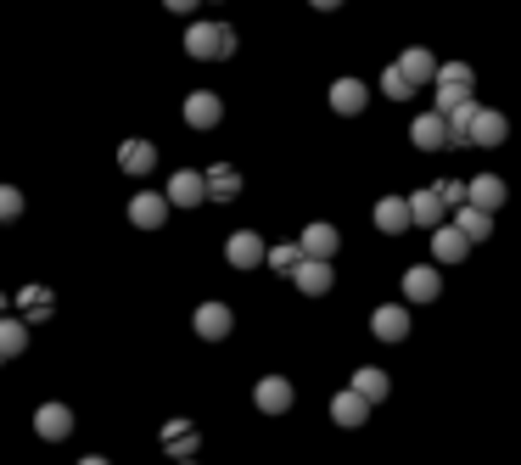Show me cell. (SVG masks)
<instances>
[{"instance_id": "6da1fadb", "label": "cell", "mask_w": 521, "mask_h": 465, "mask_svg": "<svg viewBox=\"0 0 521 465\" xmlns=\"http://www.w3.org/2000/svg\"><path fill=\"white\" fill-rule=\"evenodd\" d=\"M185 51L197 62H230L236 57V29H225V23H191L185 29Z\"/></svg>"}, {"instance_id": "7a4b0ae2", "label": "cell", "mask_w": 521, "mask_h": 465, "mask_svg": "<svg viewBox=\"0 0 521 465\" xmlns=\"http://www.w3.org/2000/svg\"><path fill=\"white\" fill-rule=\"evenodd\" d=\"M471 79H477V73L465 68V62H443V68H437V113L449 118L460 101H471Z\"/></svg>"}, {"instance_id": "3957f363", "label": "cell", "mask_w": 521, "mask_h": 465, "mask_svg": "<svg viewBox=\"0 0 521 465\" xmlns=\"http://www.w3.org/2000/svg\"><path fill=\"white\" fill-rule=\"evenodd\" d=\"M169 208H174L169 191H141V197L129 202V225L135 230H163L169 225Z\"/></svg>"}, {"instance_id": "277c9868", "label": "cell", "mask_w": 521, "mask_h": 465, "mask_svg": "<svg viewBox=\"0 0 521 465\" xmlns=\"http://www.w3.org/2000/svg\"><path fill=\"white\" fill-rule=\"evenodd\" d=\"M169 202L174 208H202L208 202V174H197V169H180V174H169Z\"/></svg>"}, {"instance_id": "5b68a950", "label": "cell", "mask_w": 521, "mask_h": 465, "mask_svg": "<svg viewBox=\"0 0 521 465\" xmlns=\"http://www.w3.org/2000/svg\"><path fill=\"white\" fill-rule=\"evenodd\" d=\"M404 297L409 303H437L443 297V275L432 264H409L404 269Z\"/></svg>"}, {"instance_id": "8992f818", "label": "cell", "mask_w": 521, "mask_h": 465, "mask_svg": "<svg viewBox=\"0 0 521 465\" xmlns=\"http://www.w3.org/2000/svg\"><path fill=\"white\" fill-rule=\"evenodd\" d=\"M225 258H230V269H258L269 258V247L258 241V230H236V236L225 241Z\"/></svg>"}, {"instance_id": "52a82bcc", "label": "cell", "mask_w": 521, "mask_h": 465, "mask_svg": "<svg viewBox=\"0 0 521 465\" xmlns=\"http://www.w3.org/2000/svg\"><path fill=\"white\" fill-rule=\"evenodd\" d=\"M409 219H415L421 230L449 225V202L437 197V185H426V191H415V197H409Z\"/></svg>"}, {"instance_id": "ba28073f", "label": "cell", "mask_w": 521, "mask_h": 465, "mask_svg": "<svg viewBox=\"0 0 521 465\" xmlns=\"http://www.w3.org/2000/svg\"><path fill=\"white\" fill-rule=\"evenodd\" d=\"M409 141L421 146V152H443V146H449V118L437 113V107H432V113H421L415 124H409Z\"/></svg>"}, {"instance_id": "9c48e42d", "label": "cell", "mask_w": 521, "mask_h": 465, "mask_svg": "<svg viewBox=\"0 0 521 465\" xmlns=\"http://www.w3.org/2000/svg\"><path fill=\"white\" fill-rule=\"evenodd\" d=\"M465 253H471V236H465V230L454 225V219L432 230V258H437V264H460Z\"/></svg>"}, {"instance_id": "30bf717a", "label": "cell", "mask_w": 521, "mask_h": 465, "mask_svg": "<svg viewBox=\"0 0 521 465\" xmlns=\"http://www.w3.org/2000/svg\"><path fill=\"white\" fill-rule=\"evenodd\" d=\"M370 219H376L381 236H404V230H415V219H409V197H381Z\"/></svg>"}, {"instance_id": "8fae6325", "label": "cell", "mask_w": 521, "mask_h": 465, "mask_svg": "<svg viewBox=\"0 0 521 465\" xmlns=\"http://www.w3.org/2000/svg\"><path fill=\"white\" fill-rule=\"evenodd\" d=\"M370 331H376V342H404L409 337V309L404 303H381V309L370 314Z\"/></svg>"}, {"instance_id": "7c38bea8", "label": "cell", "mask_w": 521, "mask_h": 465, "mask_svg": "<svg viewBox=\"0 0 521 465\" xmlns=\"http://www.w3.org/2000/svg\"><path fill=\"white\" fill-rule=\"evenodd\" d=\"M219 118H225V101L213 96V90H191L185 96V124L191 129H213Z\"/></svg>"}, {"instance_id": "4fadbf2b", "label": "cell", "mask_w": 521, "mask_h": 465, "mask_svg": "<svg viewBox=\"0 0 521 465\" xmlns=\"http://www.w3.org/2000/svg\"><path fill=\"white\" fill-rule=\"evenodd\" d=\"M292 281H297V292H303V297H325L337 275H331V258H303Z\"/></svg>"}, {"instance_id": "5bb4252c", "label": "cell", "mask_w": 521, "mask_h": 465, "mask_svg": "<svg viewBox=\"0 0 521 465\" xmlns=\"http://www.w3.org/2000/svg\"><path fill=\"white\" fill-rule=\"evenodd\" d=\"M253 404L264 409V415H286V409H292V381H286V376H264L253 387Z\"/></svg>"}, {"instance_id": "9a60e30c", "label": "cell", "mask_w": 521, "mask_h": 465, "mask_svg": "<svg viewBox=\"0 0 521 465\" xmlns=\"http://www.w3.org/2000/svg\"><path fill=\"white\" fill-rule=\"evenodd\" d=\"M34 432H40L45 443H62V437H73V409L68 404H40V415H34Z\"/></svg>"}, {"instance_id": "2e32d148", "label": "cell", "mask_w": 521, "mask_h": 465, "mask_svg": "<svg viewBox=\"0 0 521 465\" xmlns=\"http://www.w3.org/2000/svg\"><path fill=\"white\" fill-rule=\"evenodd\" d=\"M398 68L409 73V85L421 90V85H437V68H443V62H437L432 51H426V45H409L404 57H398Z\"/></svg>"}, {"instance_id": "e0dca14e", "label": "cell", "mask_w": 521, "mask_h": 465, "mask_svg": "<svg viewBox=\"0 0 521 465\" xmlns=\"http://www.w3.org/2000/svg\"><path fill=\"white\" fill-rule=\"evenodd\" d=\"M191 325H197V337H202V342H219V337H230L236 314H230L225 303H202V309H197V320H191Z\"/></svg>"}, {"instance_id": "ac0fdd59", "label": "cell", "mask_w": 521, "mask_h": 465, "mask_svg": "<svg viewBox=\"0 0 521 465\" xmlns=\"http://www.w3.org/2000/svg\"><path fill=\"white\" fill-rule=\"evenodd\" d=\"M331 421H337V426H365L370 421V398L359 393V387L337 393V398H331Z\"/></svg>"}, {"instance_id": "d6986e66", "label": "cell", "mask_w": 521, "mask_h": 465, "mask_svg": "<svg viewBox=\"0 0 521 465\" xmlns=\"http://www.w3.org/2000/svg\"><path fill=\"white\" fill-rule=\"evenodd\" d=\"M477 113H482L477 96L454 107V113H449V146H477Z\"/></svg>"}, {"instance_id": "ffe728a7", "label": "cell", "mask_w": 521, "mask_h": 465, "mask_svg": "<svg viewBox=\"0 0 521 465\" xmlns=\"http://www.w3.org/2000/svg\"><path fill=\"white\" fill-rule=\"evenodd\" d=\"M365 101H370V90L359 85V79H348V73H342L337 85H331V107H337L342 118H353V113H365Z\"/></svg>"}, {"instance_id": "44dd1931", "label": "cell", "mask_w": 521, "mask_h": 465, "mask_svg": "<svg viewBox=\"0 0 521 465\" xmlns=\"http://www.w3.org/2000/svg\"><path fill=\"white\" fill-rule=\"evenodd\" d=\"M23 348H29V320L0 314V359H23Z\"/></svg>"}, {"instance_id": "7402d4cb", "label": "cell", "mask_w": 521, "mask_h": 465, "mask_svg": "<svg viewBox=\"0 0 521 465\" xmlns=\"http://www.w3.org/2000/svg\"><path fill=\"white\" fill-rule=\"evenodd\" d=\"M163 449H169L174 460H191V454H197V426L191 421H163Z\"/></svg>"}, {"instance_id": "603a6c76", "label": "cell", "mask_w": 521, "mask_h": 465, "mask_svg": "<svg viewBox=\"0 0 521 465\" xmlns=\"http://www.w3.org/2000/svg\"><path fill=\"white\" fill-rule=\"evenodd\" d=\"M152 163H157L152 141H124V146H118V169L135 174V180H141V174H152Z\"/></svg>"}, {"instance_id": "cb8c5ba5", "label": "cell", "mask_w": 521, "mask_h": 465, "mask_svg": "<svg viewBox=\"0 0 521 465\" xmlns=\"http://www.w3.org/2000/svg\"><path fill=\"white\" fill-rule=\"evenodd\" d=\"M454 225H460L471 241H488L493 236V213L477 208V202H465V208H454Z\"/></svg>"}, {"instance_id": "d4e9b609", "label": "cell", "mask_w": 521, "mask_h": 465, "mask_svg": "<svg viewBox=\"0 0 521 465\" xmlns=\"http://www.w3.org/2000/svg\"><path fill=\"white\" fill-rule=\"evenodd\" d=\"M208 197L213 202H236L241 197V174L230 169V163H213L208 169Z\"/></svg>"}, {"instance_id": "484cf974", "label": "cell", "mask_w": 521, "mask_h": 465, "mask_svg": "<svg viewBox=\"0 0 521 465\" xmlns=\"http://www.w3.org/2000/svg\"><path fill=\"white\" fill-rule=\"evenodd\" d=\"M17 309H23V320H51V309H57V297L45 292V286H23V292H17Z\"/></svg>"}, {"instance_id": "4316f807", "label": "cell", "mask_w": 521, "mask_h": 465, "mask_svg": "<svg viewBox=\"0 0 521 465\" xmlns=\"http://www.w3.org/2000/svg\"><path fill=\"white\" fill-rule=\"evenodd\" d=\"M471 202L488 208V213H499L505 208V180H499V174H477V180H471Z\"/></svg>"}, {"instance_id": "83f0119b", "label": "cell", "mask_w": 521, "mask_h": 465, "mask_svg": "<svg viewBox=\"0 0 521 465\" xmlns=\"http://www.w3.org/2000/svg\"><path fill=\"white\" fill-rule=\"evenodd\" d=\"M337 225H309L303 230V258H331L337 253Z\"/></svg>"}, {"instance_id": "f1b7e54d", "label": "cell", "mask_w": 521, "mask_h": 465, "mask_svg": "<svg viewBox=\"0 0 521 465\" xmlns=\"http://www.w3.org/2000/svg\"><path fill=\"white\" fill-rule=\"evenodd\" d=\"M353 387L370 398V404H387V393H393V381H387V370H353Z\"/></svg>"}, {"instance_id": "f546056e", "label": "cell", "mask_w": 521, "mask_h": 465, "mask_svg": "<svg viewBox=\"0 0 521 465\" xmlns=\"http://www.w3.org/2000/svg\"><path fill=\"white\" fill-rule=\"evenodd\" d=\"M505 135H510L505 113H488V107H482L477 113V146H505Z\"/></svg>"}, {"instance_id": "4dcf8cb0", "label": "cell", "mask_w": 521, "mask_h": 465, "mask_svg": "<svg viewBox=\"0 0 521 465\" xmlns=\"http://www.w3.org/2000/svg\"><path fill=\"white\" fill-rule=\"evenodd\" d=\"M269 269H281V275H297V264H303V241H286V247H269L264 258Z\"/></svg>"}, {"instance_id": "1f68e13d", "label": "cell", "mask_w": 521, "mask_h": 465, "mask_svg": "<svg viewBox=\"0 0 521 465\" xmlns=\"http://www.w3.org/2000/svg\"><path fill=\"white\" fill-rule=\"evenodd\" d=\"M381 90H387V101H409V96H415V85H409V73L398 68V62H393V68H381Z\"/></svg>"}, {"instance_id": "d6a6232c", "label": "cell", "mask_w": 521, "mask_h": 465, "mask_svg": "<svg viewBox=\"0 0 521 465\" xmlns=\"http://www.w3.org/2000/svg\"><path fill=\"white\" fill-rule=\"evenodd\" d=\"M437 197L449 202V208H465L471 202V180H437Z\"/></svg>"}, {"instance_id": "836d02e7", "label": "cell", "mask_w": 521, "mask_h": 465, "mask_svg": "<svg viewBox=\"0 0 521 465\" xmlns=\"http://www.w3.org/2000/svg\"><path fill=\"white\" fill-rule=\"evenodd\" d=\"M17 213H23V197H17L12 185H0V225H12Z\"/></svg>"}, {"instance_id": "e575fe53", "label": "cell", "mask_w": 521, "mask_h": 465, "mask_svg": "<svg viewBox=\"0 0 521 465\" xmlns=\"http://www.w3.org/2000/svg\"><path fill=\"white\" fill-rule=\"evenodd\" d=\"M163 6H169V12H180V17H185V12H197L202 0H163Z\"/></svg>"}, {"instance_id": "d590c367", "label": "cell", "mask_w": 521, "mask_h": 465, "mask_svg": "<svg viewBox=\"0 0 521 465\" xmlns=\"http://www.w3.org/2000/svg\"><path fill=\"white\" fill-rule=\"evenodd\" d=\"M309 6H314V12H337L342 0H309Z\"/></svg>"}, {"instance_id": "8d00e7d4", "label": "cell", "mask_w": 521, "mask_h": 465, "mask_svg": "<svg viewBox=\"0 0 521 465\" xmlns=\"http://www.w3.org/2000/svg\"><path fill=\"white\" fill-rule=\"evenodd\" d=\"M79 465H107V460H79Z\"/></svg>"}, {"instance_id": "74e56055", "label": "cell", "mask_w": 521, "mask_h": 465, "mask_svg": "<svg viewBox=\"0 0 521 465\" xmlns=\"http://www.w3.org/2000/svg\"><path fill=\"white\" fill-rule=\"evenodd\" d=\"M0 309H6V297H0Z\"/></svg>"}, {"instance_id": "f35d334b", "label": "cell", "mask_w": 521, "mask_h": 465, "mask_svg": "<svg viewBox=\"0 0 521 465\" xmlns=\"http://www.w3.org/2000/svg\"><path fill=\"white\" fill-rule=\"evenodd\" d=\"M180 465H191V460H180Z\"/></svg>"}, {"instance_id": "ab89813d", "label": "cell", "mask_w": 521, "mask_h": 465, "mask_svg": "<svg viewBox=\"0 0 521 465\" xmlns=\"http://www.w3.org/2000/svg\"><path fill=\"white\" fill-rule=\"evenodd\" d=\"M0 365H6V359H0Z\"/></svg>"}]
</instances>
